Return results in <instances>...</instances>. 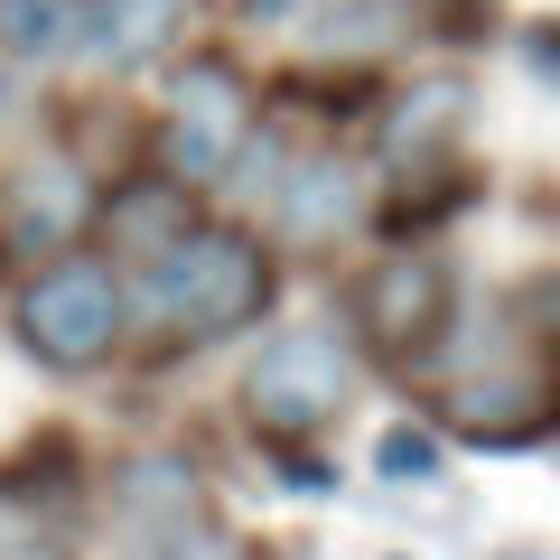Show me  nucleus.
I'll return each mask as SVG.
<instances>
[{
    "label": "nucleus",
    "instance_id": "obj_15",
    "mask_svg": "<svg viewBox=\"0 0 560 560\" xmlns=\"http://www.w3.org/2000/svg\"><path fill=\"white\" fill-rule=\"evenodd\" d=\"M308 10H318V0H243L253 28H290V20H308Z\"/></svg>",
    "mask_w": 560,
    "mask_h": 560
},
{
    "label": "nucleus",
    "instance_id": "obj_17",
    "mask_svg": "<svg viewBox=\"0 0 560 560\" xmlns=\"http://www.w3.org/2000/svg\"><path fill=\"white\" fill-rule=\"evenodd\" d=\"M523 560H533V551H523Z\"/></svg>",
    "mask_w": 560,
    "mask_h": 560
},
{
    "label": "nucleus",
    "instance_id": "obj_4",
    "mask_svg": "<svg viewBox=\"0 0 560 560\" xmlns=\"http://www.w3.org/2000/svg\"><path fill=\"white\" fill-rule=\"evenodd\" d=\"M253 84L234 75L224 57H197L178 75V94H168V168H178L187 187L224 178V168L243 160V140H253Z\"/></svg>",
    "mask_w": 560,
    "mask_h": 560
},
{
    "label": "nucleus",
    "instance_id": "obj_12",
    "mask_svg": "<svg viewBox=\"0 0 560 560\" xmlns=\"http://www.w3.org/2000/svg\"><path fill=\"white\" fill-rule=\"evenodd\" d=\"M533 411H541L533 383H467L448 420H458V430H477V440H523V430H533Z\"/></svg>",
    "mask_w": 560,
    "mask_h": 560
},
{
    "label": "nucleus",
    "instance_id": "obj_14",
    "mask_svg": "<svg viewBox=\"0 0 560 560\" xmlns=\"http://www.w3.org/2000/svg\"><path fill=\"white\" fill-rule=\"evenodd\" d=\"M121 224H131L150 253H160V243H168V206H160V187H140V206H121Z\"/></svg>",
    "mask_w": 560,
    "mask_h": 560
},
{
    "label": "nucleus",
    "instance_id": "obj_11",
    "mask_svg": "<svg viewBox=\"0 0 560 560\" xmlns=\"http://www.w3.org/2000/svg\"><path fill=\"white\" fill-rule=\"evenodd\" d=\"M84 28V0H0V47L10 57H66Z\"/></svg>",
    "mask_w": 560,
    "mask_h": 560
},
{
    "label": "nucleus",
    "instance_id": "obj_18",
    "mask_svg": "<svg viewBox=\"0 0 560 560\" xmlns=\"http://www.w3.org/2000/svg\"><path fill=\"white\" fill-rule=\"evenodd\" d=\"M38 560H47V551H38Z\"/></svg>",
    "mask_w": 560,
    "mask_h": 560
},
{
    "label": "nucleus",
    "instance_id": "obj_6",
    "mask_svg": "<svg viewBox=\"0 0 560 560\" xmlns=\"http://www.w3.org/2000/svg\"><path fill=\"white\" fill-rule=\"evenodd\" d=\"M187 28V0H84V28L75 47L113 75H140V66H160Z\"/></svg>",
    "mask_w": 560,
    "mask_h": 560
},
{
    "label": "nucleus",
    "instance_id": "obj_7",
    "mask_svg": "<svg viewBox=\"0 0 560 560\" xmlns=\"http://www.w3.org/2000/svg\"><path fill=\"white\" fill-rule=\"evenodd\" d=\"M94 215V197H84V178L75 168H20V178H10V234L28 243V253H66V234H75V224Z\"/></svg>",
    "mask_w": 560,
    "mask_h": 560
},
{
    "label": "nucleus",
    "instance_id": "obj_10",
    "mask_svg": "<svg viewBox=\"0 0 560 560\" xmlns=\"http://www.w3.org/2000/svg\"><path fill=\"white\" fill-rule=\"evenodd\" d=\"M420 28L411 0H337V20H327V57H383Z\"/></svg>",
    "mask_w": 560,
    "mask_h": 560
},
{
    "label": "nucleus",
    "instance_id": "obj_1",
    "mask_svg": "<svg viewBox=\"0 0 560 560\" xmlns=\"http://www.w3.org/2000/svg\"><path fill=\"white\" fill-rule=\"evenodd\" d=\"M261 300H271V261L234 224H178L140 271V308L168 337H234L261 318Z\"/></svg>",
    "mask_w": 560,
    "mask_h": 560
},
{
    "label": "nucleus",
    "instance_id": "obj_3",
    "mask_svg": "<svg viewBox=\"0 0 560 560\" xmlns=\"http://www.w3.org/2000/svg\"><path fill=\"white\" fill-rule=\"evenodd\" d=\"M346 393H355V364H346V346L327 337V327L271 337L253 355V374H243V411H253V430H271V440L327 430V420L346 411Z\"/></svg>",
    "mask_w": 560,
    "mask_h": 560
},
{
    "label": "nucleus",
    "instance_id": "obj_13",
    "mask_svg": "<svg viewBox=\"0 0 560 560\" xmlns=\"http://www.w3.org/2000/svg\"><path fill=\"white\" fill-rule=\"evenodd\" d=\"M374 477H393V486H430L440 477V440L430 430H411V420H393L374 440Z\"/></svg>",
    "mask_w": 560,
    "mask_h": 560
},
{
    "label": "nucleus",
    "instance_id": "obj_2",
    "mask_svg": "<svg viewBox=\"0 0 560 560\" xmlns=\"http://www.w3.org/2000/svg\"><path fill=\"white\" fill-rule=\"evenodd\" d=\"M121 280L103 271V261H84V253H66V261H47L38 280H28V300H20V337H28V355H47L57 374H84V364H103L121 346Z\"/></svg>",
    "mask_w": 560,
    "mask_h": 560
},
{
    "label": "nucleus",
    "instance_id": "obj_9",
    "mask_svg": "<svg viewBox=\"0 0 560 560\" xmlns=\"http://www.w3.org/2000/svg\"><path fill=\"white\" fill-rule=\"evenodd\" d=\"M280 224H290L300 243L346 234V224H355V168H346V160H308V168H290V178H280Z\"/></svg>",
    "mask_w": 560,
    "mask_h": 560
},
{
    "label": "nucleus",
    "instance_id": "obj_5",
    "mask_svg": "<svg viewBox=\"0 0 560 560\" xmlns=\"http://www.w3.org/2000/svg\"><path fill=\"white\" fill-rule=\"evenodd\" d=\"M364 327H374L383 355H430L448 327V271L430 253H393L364 280Z\"/></svg>",
    "mask_w": 560,
    "mask_h": 560
},
{
    "label": "nucleus",
    "instance_id": "obj_16",
    "mask_svg": "<svg viewBox=\"0 0 560 560\" xmlns=\"http://www.w3.org/2000/svg\"><path fill=\"white\" fill-rule=\"evenodd\" d=\"M0 113H10V66H0Z\"/></svg>",
    "mask_w": 560,
    "mask_h": 560
},
{
    "label": "nucleus",
    "instance_id": "obj_8",
    "mask_svg": "<svg viewBox=\"0 0 560 560\" xmlns=\"http://www.w3.org/2000/svg\"><path fill=\"white\" fill-rule=\"evenodd\" d=\"M458 121H467V84H458V75H430V84H411V94L393 103L383 150L411 168V160H430V150H448V140H458Z\"/></svg>",
    "mask_w": 560,
    "mask_h": 560
}]
</instances>
